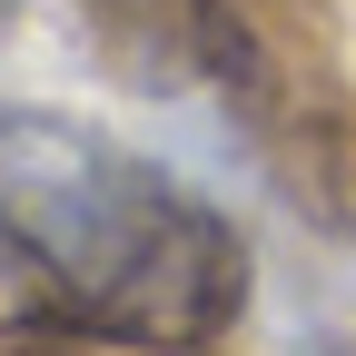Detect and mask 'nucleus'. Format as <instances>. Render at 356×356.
<instances>
[{"label": "nucleus", "instance_id": "nucleus-1", "mask_svg": "<svg viewBox=\"0 0 356 356\" xmlns=\"http://www.w3.org/2000/svg\"><path fill=\"white\" fill-rule=\"evenodd\" d=\"M0 267L119 337H198L238 307L228 218L109 129L30 99H0Z\"/></svg>", "mask_w": 356, "mask_h": 356}, {"label": "nucleus", "instance_id": "nucleus-2", "mask_svg": "<svg viewBox=\"0 0 356 356\" xmlns=\"http://www.w3.org/2000/svg\"><path fill=\"white\" fill-rule=\"evenodd\" d=\"M0 10H10V0H0Z\"/></svg>", "mask_w": 356, "mask_h": 356}]
</instances>
